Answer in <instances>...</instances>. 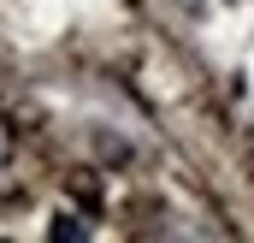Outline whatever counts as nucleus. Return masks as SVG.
<instances>
[{
    "instance_id": "1",
    "label": "nucleus",
    "mask_w": 254,
    "mask_h": 243,
    "mask_svg": "<svg viewBox=\"0 0 254 243\" xmlns=\"http://www.w3.org/2000/svg\"><path fill=\"white\" fill-rule=\"evenodd\" d=\"M0 154H6V130H0Z\"/></svg>"
}]
</instances>
